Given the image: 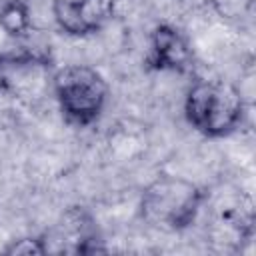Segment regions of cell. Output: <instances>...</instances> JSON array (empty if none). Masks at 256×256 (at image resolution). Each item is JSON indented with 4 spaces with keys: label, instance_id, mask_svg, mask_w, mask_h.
I'll list each match as a JSON object with an SVG mask.
<instances>
[{
    "label": "cell",
    "instance_id": "cell-1",
    "mask_svg": "<svg viewBox=\"0 0 256 256\" xmlns=\"http://www.w3.org/2000/svg\"><path fill=\"white\" fill-rule=\"evenodd\" d=\"M242 114V94L228 82L198 80L186 92L184 116L196 132L208 138H222L234 132Z\"/></svg>",
    "mask_w": 256,
    "mask_h": 256
},
{
    "label": "cell",
    "instance_id": "cell-8",
    "mask_svg": "<svg viewBox=\"0 0 256 256\" xmlns=\"http://www.w3.org/2000/svg\"><path fill=\"white\" fill-rule=\"evenodd\" d=\"M212 4L222 18H242L250 10L252 0H212Z\"/></svg>",
    "mask_w": 256,
    "mask_h": 256
},
{
    "label": "cell",
    "instance_id": "cell-5",
    "mask_svg": "<svg viewBox=\"0 0 256 256\" xmlns=\"http://www.w3.org/2000/svg\"><path fill=\"white\" fill-rule=\"evenodd\" d=\"M148 62L156 70L184 72L192 64V48L174 26L160 24L152 32Z\"/></svg>",
    "mask_w": 256,
    "mask_h": 256
},
{
    "label": "cell",
    "instance_id": "cell-4",
    "mask_svg": "<svg viewBox=\"0 0 256 256\" xmlns=\"http://www.w3.org/2000/svg\"><path fill=\"white\" fill-rule=\"evenodd\" d=\"M114 6L116 0H52V14L66 34L88 36L114 16Z\"/></svg>",
    "mask_w": 256,
    "mask_h": 256
},
{
    "label": "cell",
    "instance_id": "cell-6",
    "mask_svg": "<svg viewBox=\"0 0 256 256\" xmlns=\"http://www.w3.org/2000/svg\"><path fill=\"white\" fill-rule=\"evenodd\" d=\"M30 10L24 0H4L0 4V28L12 36L22 38L30 30Z\"/></svg>",
    "mask_w": 256,
    "mask_h": 256
},
{
    "label": "cell",
    "instance_id": "cell-7",
    "mask_svg": "<svg viewBox=\"0 0 256 256\" xmlns=\"http://www.w3.org/2000/svg\"><path fill=\"white\" fill-rule=\"evenodd\" d=\"M4 252L6 254H16V256H20V254L32 256V254H46L48 246L40 238H20V240H14Z\"/></svg>",
    "mask_w": 256,
    "mask_h": 256
},
{
    "label": "cell",
    "instance_id": "cell-2",
    "mask_svg": "<svg viewBox=\"0 0 256 256\" xmlns=\"http://www.w3.org/2000/svg\"><path fill=\"white\" fill-rule=\"evenodd\" d=\"M204 192L192 180L164 174L144 188L142 216L152 226L164 230H182L190 226L202 206Z\"/></svg>",
    "mask_w": 256,
    "mask_h": 256
},
{
    "label": "cell",
    "instance_id": "cell-3",
    "mask_svg": "<svg viewBox=\"0 0 256 256\" xmlns=\"http://www.w3.org/2000/svg\"><path fill=\"white\" fill-rule=\"evenodd\" d=\"M52 88L64 118L74 126L96 122L106 106L108 84L104 76L84 64H68L52 78Z\"/></svg>",
    "mask_w": 256,
    "mask_h": 256
}]
</instances>
